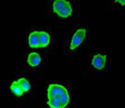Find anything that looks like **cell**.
<instances>
[{
	"mask_svg": "<svg viewBox=\"0 0 125 108\" xmlns=\"http://www.w3.org/2000/svg\"><path fill=\"white\" fill-rule=\"evenodd\" d=\"M48 104L52 108H63L70 102L67 89L59 84H51L48 89Z\"/></svg>",
	"mask_w": 125,
	"mask_h": 108,
	"instance_id": "cell-1",
	"label": "cell"
},
{
	"mask_svg": "<svg viewBox=\"0 0 125 108\" xmlns=\"http://www.w3.org/2000/svg\"><path fill=\"white\" fill-rule=\"evenodd\" d=\"M54 12L59 17L67 18L71 15L72 9L70 3L65 0H56L53 4Z\"/></svg>",
	"mask_w": 125,
	"mask_h": 108,
	"instance_id": "cell-2",
	"label": "cell"
},
{
	"mask_svg": "<svg viewBox=\"0 0 125 108\" xmlns=\"http://www.w3.org/2000/svg\"><path fill=\"white\" fill-rule=\"evenodd\" d=\"M86 29H80L78 30L72 38L70 45V49L73 50L78 47L84 40L86 37Z\"/></svg>",
	"mask_w": 125,
	"mask_h": 108,
	"instance_id": "cell-3",
	"label": "cell"
},
{
	"mask_svg": "<svg viewBox=\"0 0 125 108\" xmlns=\"http://www.w3.org/2000/svg\"><path fill=\"white\" fill-rule=\"evenodd\" d=\"M106 62V55H103L100 54H98L94 56L92 64L95 68L98 69H102L105 67Z\"/></svg>",
	"mask_w": 125,
	"mask_h": 108,
	"instance_id": "cell-4",
	"label": "cell"
},
{
	"mask_svg": "<svg viewBox=\"0 0 125 108\" xmlns=\"http://www.w3.org/2000/svg\"><path fill=\"white\" fill-rule=\"evenodd\" d=\"M29 45L31 48H38L41 47L39 32L34 31L31 33L29 37Z\"/></svg>",
	"mask_w": 125,
	"mask_h": 108,
	"instance_id": "cell-5",
	"label": "cell"
},
{
	"mask_svg": "<svg viewBox=\"0 0 125 108\" xmlns=\"http://www.w3.org/2000/svg\"><path fill=\"white\" fill-rule=\"evenodd\" d=\"M41 61V57L38 53L32 52L28 56L27 61L31 67H36L40 63Z\"/></svg>",
	"mask_w": 125,
	"mask_h": 108,
	"instance_id": "cell-6",
	"label": "cell"
},
{
	"mask_svg": "<svg viewBox=\"0 0 125 108\" xmlns=\"http://www.w3.org/2000/svg\"><path fill=\"white\" fill-rule=\"evenodd\" d=\"M50 35L45 31L39 32V39L41 47H45L48 46L50 42Z\"/></svg>",
	"mask_w": 125,
	"mask_h": 108,
	"instance_id": "cell-7",
	"label": "cell"
},
{
	"mask_svg": "<svg viewBox=\"0 0 125 108\" xmlns=\"http://www.w3.org/2000/svg\"><path fill=\"white\" fill-rule=\"evenodd\" d=\"M11 90L17 95L21 96L24 92L19 85L18 81H14L11 85Z\"/></svg>",
	"mask_w": 125,
	"mask_h": 108,
	"instance_id": "cell-8",
	"label": "cell"
},
{
	"mask_svg": "<svg viewBox=\"0 0 125 108\" xmlns=\"http://www.w3.org/2000/svg\"><path fill=\"white\" fill-rule=\"evenodd\" d=\"M18 82L24 92H27L30 90L31 85L29 82L26 79L21 78L18 80Z\"/></svg>",
	"mask_w": 125,
	"mask_h": 108,
	"instance_id": "cell-9",
	"label": "cell"
},
{
	"mask_svg": "<svg viewBox=\"0 0 125 108\" xmlns=\"http://www.w3.org/2000/svg\"><path fill=\"white\" fill-rule=\"evenodd\" d=\"M118 1L120 2V3L122 4L123 5H124V4H125V1Z\"/></svg>",
	"mask_w": 125,
	"mask_h": 108,
	"instance_id": "cell-10",
	"label": "cell"
}]
</instances>
